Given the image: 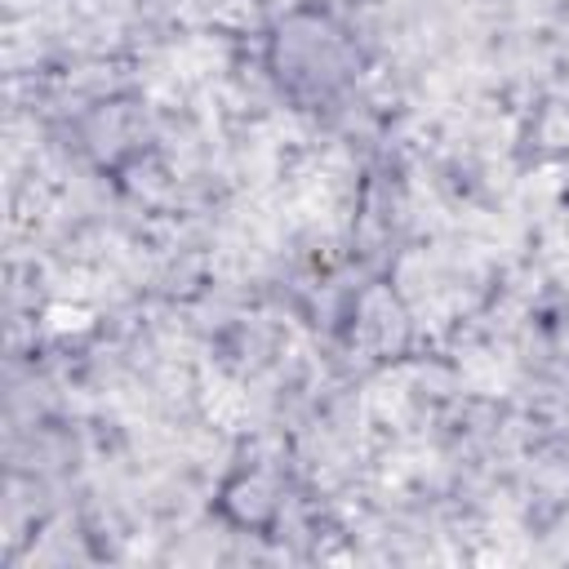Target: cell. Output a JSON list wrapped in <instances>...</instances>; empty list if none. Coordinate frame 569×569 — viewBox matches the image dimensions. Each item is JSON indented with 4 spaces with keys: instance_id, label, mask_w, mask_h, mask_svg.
Segmentation results:
<instances>
[{
    "instance_id": "6da1fadb",
    "label": "cell",
    "mask_w": 569,
    "mask_h": 569,
    "mask_svg": "<svg viewBox=\"0 0 569 569\" xmlns=\"http://www.w3.org/2000/svg\"><path fill=\"white\" fill-rule=\"evenodd\" d=\"M267 67L298 102H329L356 76V44L325 9H293L276 22Z\"/></svg>"
},
{
    "instance_id": "7a4b0ae2",
    "label": "cell",
    "mask_w": 569,
    "mask_h": 569,
    "mask_svg": "<svg viewBox=\"0 0 569 569\" xmlns=\"http://www.w3.org/2000/svg\"><path fill=\"white\" fill-rule=\"evenodd\" d=\"M218 502H222V511H227L236 525H244V529H267V525L276 520V511H280V493H276L271 476L258 471V467L227 476Z\"/></svg>"
}]
</instances>
